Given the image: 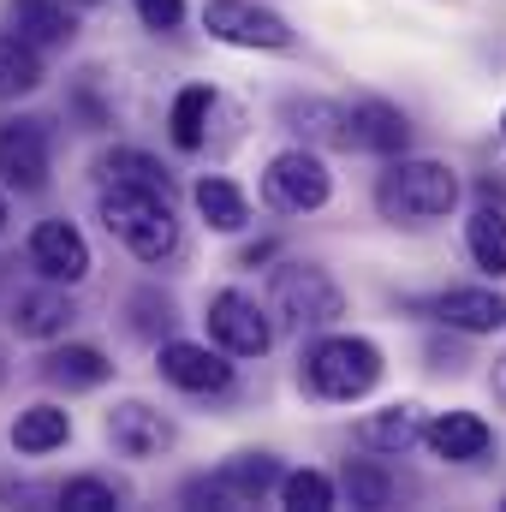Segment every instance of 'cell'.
Listing matches in <instances>:
<instances>
[{
    "label": "cell",
    "mask_w": 506,
    "mask_h": 512,
    "mask_svg": "<svg viewBox=\"0 0 506 512\" xmlns=\"http://www.w3.org/2000/svg\"><path fill=\"white\" fill-rule=\"evenodd\" d=\"M459 203V173L447 161H405L393 155V167L376 179V209L393 227H429L441 215H453Z\"/></svg>",
    "instance_id": "obj_1"
},
{
    "label": "cell",
    "mask_w": 506,
    "mask_h": 512,
    "mask_svg": "<svg viewBox=\"0 0 506 512\" xmlns=\"http://www.w3.org/2000/svg\"><path fill=\"white\" fill-rule=\"evenodd\" d=\"M102 227H108L137 262H161V256H173V245H179L173 197L143 191V185H108V191H102Z\"/></svg>",
    "instance_id": "obj_2"
},
{
    "label": "cell",
    "mask_w": 506,
    "mask_h": 512,
    "mask_svg": "<svg viewBox=\"0 0 506 512\" xmlns=\"http://www.w3.org/2000/svg\"><path fill=\"white\" fill-rule=\"evenodd\" d=\"M387 364H381V346L364 334H334V340H316L304 352V382L316 399H334V405H352L364 393H376Z\"/></svg>",
    "instance_id": "obj_3"
},
{
    "label": "cell",
    "mask_w": 506,
    "mask_h": 512,
    "mask_svg": "<svg viewBox=\"0 0 506 512\" xmlns=\"http://www.w3.org/2000/svg\"><path fill=\"white\" fill-rule=\"evenodd\" d=\"M274 310L292 328H328V322L346 316V292H340V280L328 268L286 262V268H274Z\"/></svg>",
    "instance_id": "obj_4"
},
{
    "label": "cell",
    "mask_w": 506,
    "mask_h": 512,
    "mask_svg": "<svg viewBox=\"0 0 506 512\" xmlns=\"http://www.w3.org/2000/svg\"><path fill=\"white\" fill-rule=\"evenodd\" d=\"M328 191H334V179H328V161L316 149H280L262 173V203L280 215H310L328 203Z\"/></svg>",
    "instance_id": "obj_5"
},
{
    "label": "cell",
    "mask_w": 506,
    "mask_h": 512,
    "mask_svg": "<svg viewBox=\"0 0 506 512\" xmlns=\"http://www.w3.org/2000/svg\"><path fill=\"white\" fill-rule=\"evenodd\" d=\"M203 30L215 42H233V48H262V54H280L292 48V24L256 0H209L203 6Z\"/></svg>",
    "instance_id": "obj_6"
},
{
    "label": "cell",
    "mask_w": 506,
    "mask_h": 512,
    "mask_svg": "<svg viewBox=\"0 0 506 512\" xmlns=\"http://www.w3.org/2000/svg\"><path fill=\"white\" fill-rule=\"evenodd\" d=\"M209 340L233 358H262L274 346V322L256 310V298L245 292H215L209 298Z\"/></svg>",
    "instance_id": "obj_7"
},
{
    "label": "cell",
    "mask_w": 506,
    "mask_h": 512,
    "mask_svg": "<svg viewBox=\"0 0 506 512\" xmlns=\"http://www.w3.org/2000/svg\"><path fill=\"white\" fill-rule=\"evenodd\" d=\"M0 179L12 191L48 185V126L42 120H0Z\"/></svg>",
    "instance_id": "obj_8"
},
{
    "label": "cell",
    "mask_w": 506,
    "mask_h": 512,
    "mask_svg": "<svg viewBox=\"0 0 506 512\" xmlns=\"http://www.w3.org/2000/svg\"><path fill=\"white\" fill-rule=\"evenodd\" d=\"M429 316L453 334H501L506 328V298L495 286H447L441 298H429Z\"/></svg>",
    "instance_id": "obj_9"
},
{
    "label": "cell",
    "mask_w": 506,
    "mask_h": 512,
    "mask_svg": "<svg viewBox=\"0 0 506 512\" xmlns=\"http://www.w3.org/2000/svg\"><path fill=\"white\" fill-rule=\"evenodd\" d=\"M30 262H36L42 280L78 286V280L90 274V245H84V233H78L72 221H42V227L30 233Z\"/></svg>",
    "instance_id": "obj_10"
},
{
    "label": "cell",
    "mask_w": 506,
    "mask_h": 512,
    "mask_svg": "<svg viewBox=\"0 0 506 512\" xmlns=\"http://www.w3.org/2000/svg\"><path fill=\"white\" fill-rule=\"evenodd\" d=\"M233 352H209V346H191V340H167L161 346V376L185 393H227L233 387Z\"/></svg>",
    "instance_id": "obj_11"
},
{
    "label": "cell",
    "mask_w": 506,
    "mask_h": 512,
    "mask_svg": "<svg viewBox=\"0 0 506 512\" xmlns=\"http://www.w3.org/2000/svg\"><path fill=\"white\" fill-rule=\"evenodd\" d=\"M108 441H114V453H126V459H155V453L173 447V423H167L155 405L126 399V405L108 411Z\"/></svg>",
    "instance_id": "obj_12"
},
{
    "label": "cell",
    "mask_w": 506,
    "mask_h": 512,
    "mask_svg": "<svg viewBox=\"0 0 506 512\" xmlns=\"http://www.w3.org/2000/svg\"><path fill=\"white\" fill-rule=\"evenodd\" d=\"M423 441H429V453L447 459V465H477V459H489L495 429H489L477 411H441V417L423 429Z\"/></svg>",
    "instance_id": "obj_13"
},
{
    "label": "cell",
    "mask_w": 506,
    "mask_h": 512,
    "mask_svg": "<svg viewBox=\"0 0 506 512\" xmlns=\"http://www.w3.org/2000/svg\"><path fill=\"white\" fill-rule=\"evenodd\" d=\"M423 429H429V423H423V405L399 399V405H381V411H364V417H358V447L393 459V453H405L411 441H423Z\"/></svg>",
    "instance_id": "obj_14"
},
{
    "label": "cell",
    "mask_w": 506,
    "mask_h": 512,
    "mask_svg": "<svg viewBox=\"0 0 506 512\" xmlns=\"http://www.w3.org/2000/svg\"><path fill=\"white\" fill-rule=\"evenodd\" d=\"M346 120H352V149H370V155H405V143H411V120H405L393 102H381V96L352 102Z\"/></svg>",
    "instance_id": "obj_15"
},
{
    "label": "cell",
    "mask_w": 506,
    "mask_h": 512,
    "mask_svg": "<svg viewBox=\"0 0 506 512\" xmlns=\"http://www.w3.org/2000/svg\"><path fill=\"white\" fill-rule=\"evenodd\" d=\"M36 376H42L48 387L84 393V387H102V382H108V376H114V364H108L96 346H54V352H42Z\"/></svg>",
    "instance_id": "obj_16"
},
{
    "label": "cell",
    "mask_w": 506,
    "mask_h": 512,
    "mask_svg": "<svg viewBox=\"0 0 506 512\" xmlns=\"http://www.w3.org/2000/svg\"><path fill=\"white\" fill-rule=\"evenodd\" d=\"M12 30L36 48H66L78 36L72 0H12Z\"/></svg>",
    "instance_id": "obj_17"
},
{
    "label": "cell",
    "mask_w": 506,
    "mask_h": 512,
    "mask_svg": "<svg viewBox=\"0 0 506 512\" xmlns=\"http://www.w3.org/2000/svg\"><path fill=\"white\" fill-rule=\"evenodd\" d=\"M72 298L60 292V280L54 286H36V292H18V304H12V322H18V334H30V340H54V334H66L72 328Z\"/></svg>",
    "instance_id": "obj_18"
},
{
    "label": "cell",
    "mask_w": 506,
    "mask_h": 512,
    "mask_svg": "<svg viewBox=\"0 0 506 512\" xmlns=\"http://www.w3.org/2000/svg\"><path fill=\"white\" fill-rule=\"evenodd\" d=\"M197 215L215 227V233H239L245 221H251V203H245V191L233 185V179H221V173H209V179H197Z\"/></svg>",
    "instance_id": "obj_19"
},
{
    "label": "cell",
    "mask_w": 506,
    "mask_h": 512,
    "mask_svg": "<svg viewBox=\"0 0 506 512\" xmlns=\"http://www.w3.org/2000/svg\"><path fill=\"white\" fill-rule=\"evenodd\" d=\"M72 441V417L60 411V405H30V411H18V423H12V447L18 453H54V447H66Z\"/></svg>",
    "instance_id": "obj_20"
},
{
    "label": "cell",
    "mask_w": 506,
    "mask_h": 512,
    "mask_svg": "<svg viewBox=\"0 0 506 512\" xmlns=\"http://www.w3.org/2000/svg\"><path fill=\"white\" fill-rule=\"evenodd\" d=\"M36 84H42V54H36V42H24L18 30H0V102L30 96Z\"/></svg>",
    "instance_id": "obj_21"
},
{
    "label": "cell",
    "mask_w": 506,
    "mask_h": 512,
    "mask_svg": "<svg viewBox=\"0 0 506 512\" xmlns=\"http://www.w3.org/2000/svg\"><path fill=\"white\" fill-rule=\"evenodd\" d=\"M286 120H292V131H304L310 143H334V149H352V120H346V108H334V102H286Z\"/></svg>",
    "instance_id": "obj_22"
},
{
    "label": "cell",
    "mask_w": 506,
    "mask_h": 512,
    "mask_svg": "<svg viewBox=\"0 0 506 512\" xmlns=\"http://www.w3.org/2000/svg\"><path fill=\"white\" fill-rule=\"evenodd\" d=\"M465 245H471V262L483 268V274H506V215L495 203H483L471 221H465Z\"/></svg>",
    "instance_id": "obj_23"
},
{
    "label": "cell",
    "mask_w": 506,
    "mask_h": 512,
    "mask_svg": "<svg viewBox=\"0 0 506 512\" xmlns=\"http://www.w3.org/2000/svg\"><path fill=\"white\" fill-rule=\"evenodd\" d=\"M221 477H227V489L239 495V507H256V501L280 483V459H274V453H233V459L221 465Z\"/></svg>",
    "instance_id": "obj_24"
},
{
    "label": "cell",
    "mask_w": 506,
    "mask_h": 512,
    "mask_svg": "<svg viewBox=\"0 0 506 512\" xmlns=\"http://www.w3.org/2000/svg\"><path fill=\"white\" fill-rule=\"evenodd\" d=\"M102 179H108V185H143V191L173 197L167 167H161L155 155H143V149H114V155H102Z\"/></svg>",
    "instance_id": "obj_25"
},
{
    "label": "cell",
    "mask_w": 506,
    "mask_h": 512,
    "mask_svg": "<svg viewBox=\"0 0 506 512\" xmlns=\"http://www.w3.org/2000/svg\"><path fill=\"white\" fill-rule=\"evenodd\" d=\"M209 108H215V90L209 84H191L173 96V143L179 149H203L209 137Z\"/></svg>",
    "instance_id": "obj_26"
},
{
    "label": "cell",
    "mask_w": 506,
    "mask_h": 512,
    "mask_svg": "<svg viewBox=\"0 0 506 512\" xmlns=\"http://www.w3.org/2000/svg\"><path fill=\"white\" fill-rule=\"evenodd\" d=\"M346 495H352V507H364V512H381V507H393V477L381 471V465H370V459H358V465H346Z\"/></svg>",
    "instance_id": "obj_27"
},
{
    "label": "cell",
    "mask_w": 506,
    "mask_h": 512,
    "mask_svg": "<svg viewBox=\"0 0 506 512\" xmlns=\"http://www.w3.org/2000/svg\"><path fill=\"white\" fill-rule=\"evenodd\" d=\"M280 501L292 512H328L334 507V477H322V471H292V477H280Z\"/></svg>",
    "instance_id": "obj_28"
},
{
    "label": "cell",
    "mask_w": 506,
    "mask_h": 512,
    "mask_svg": "<svg viewBox=\"0 0 506 512\" xmlns=\"http://www.w3.org/2000/svg\"><path fill=\"white\" fill-rule=\"evenodd\" d=\"M60 507L66 512H114L120 507V489L102 483V477H72V483H60Z\"/></svg>",
    "instance_id": "obj_29"
},
{
    "label": "cell",
    "mask_w": 506,
    "mask_h": 512,
    "mask_svg": "<svg viewBox=\"0 0 506 512\" xmlns=\"http://www.w3.org/2000/svg\"><path fill=\"white\" fill-rule=\"evenodd\" d=\"M185 507H239V495H233L227 477L215 471V477H191V483H185Z\"/></svg>",
    "instance_id": "obj_30"
},
{
    "label": "cell",
    "mask_w": 506,
    "mask_h": 512,
    "mask_svg": "<svg viewBox=\"0 0 506 512\" xmlns=\"http://www.w3.org/2000/svg\"><path fill=\"white\" fill-rule=\"evenodd\" d=\"M131 6L149 30H179V18H185V0H131Z\"/></svg>",
    "instance_id": "obj_31"
},
{
    "label": "cell",
    "mask_w": 506,
    "mask_h": 512,
    "mask_svg": "<svg viewBox=\"0 0 506 512\" xmlns=\"http://www.w3.org/2000/svg\"><path fill=\"white\" fill-rule=\"evenodd\" d=\"M268 256H274V245H268V239H256V245H245V256H239V262H245V268H256V262H268Z\"/></svg>",
    "instance_id": "obj_32"
},
{
    "label": "cell",
    "mask_w": 506,
    "mask_h": 512,
    "mask_svg": "<svg viewBox=\"0 0 506 512\" xmlns=\"http://www.w3.org/2000/svg\"><path fill=\"white\" fill-rule=\"evenodd\" d=\"M489 387H495V399L506 405V358H495V370H489Z\"/></svg>",
    "instance_id": "obj_33"
},
{
    "label": "cell",
    "mask_w": 506,
    "mask_h": 512,
    "mask_svg": "<svg viewBox=\"0 0 506 512\" xmlns=\"http://www.w3.org/2000/svg\"><path fill=\"white\" fill-rule=\"evenodd\" d=\"M0 376H6V352H0Z\"/></svg>",
    "instance_id": "obj_34"
},
{
    "label": "cell",
    "mask_w": 506,
    "mask_h": 512,
    "mask_svg": "<svg viewBox=\"0 0 506 512\" xmlns=\"http://www.w3.org/2000/svg\"><path fill=\"white\" fill-rule=\"evenodd\" d=\"M72 6H96V0H72Z\"/></svg>",
    "instance_id": "obj_35"
},
{
    "label": "cell",
    "mask_w": 506,
    "mask_h": 512,
    "mask_svg": "<svg viewBox=\"0 0 506 512\" xmlns=\"http://www.w3.org/2000/svg\"><path fill=\"white\" fill-rule=\"evenodd\" d=\"M0 227H6V203H0Z\"/></svg>",
    "instance_id": "obj_36"
},
{
    "label": "cell",
    "mask_w": 506,
    "mask_h": 512,
    "mask_svg": "<svg viewBox=\"0 0 506 512\" xmlns=\"http://www.w3.org/2000/svg\"><path fill=\"white\" fill-rule=\"evenodd\" d=\"M501 137H506V114H501Z\"/></svg>",
    "instance_id": "obj_37"
},
{
    "label": "cell",
    "mask_w": 506,
    "mask_h": 512,
    "mask_svg": "<svg viewBox=\"0 0 506 512\" xmlns=\"http://www.w3.org/2000/svg\"><path fill=\"white\" fill-rule=\"evenodd\" d=\"M501 507H506V501H501Z\"/></svg>",
    "instance_id": "obj_38"
}]
</instances>
